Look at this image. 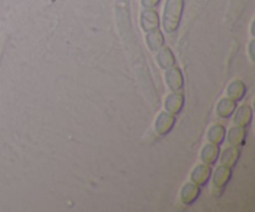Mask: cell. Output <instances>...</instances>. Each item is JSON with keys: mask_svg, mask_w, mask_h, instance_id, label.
I'll list each match as a JSON object with an SVG mask.
<instances>
[{"mask_svg": "<svg viewBox=\"0 0 255 212\" xmlns=\"http://www.w3.org/2000/svg\"><path fill=\"white\" fill-rule=\"evenodd\" d=\"M184 11V0H166L163 9L162 25L167 34H173L181 25L182 15Z\"/></svg>", "mask_w": 255, "mask_h": 212, "instance_id": "cell-1", "label": "cell"}, {"mask_svg": "<svg viewBox=\"0 0 255 212\" xmlns=\"http://www.w3.org/2000/svg\"><path fill=\"white\" fill-rule=\"evenodd\" d=\"M232 174H233L232 169L231 167L226 166V165H221V166L217 167L214 174L212 172V175H213V176H212L213 177V190L216 191V195L223 194L227 185L231 181Z\"/></svg>", "mask_w": 255, "mask_h": 212, "instance_id": "cell-2", "label": "cell"}, {"mask_svg": "<svg viewBox=\"0 0 255 212\" xmlns=\"http://www.w3.org/2000/svg\"><path fill=\"white\" fill-rule=\"evenodd\" d=\"M176 116L167 111H162L154 121V131L158 136H167L176 125Z\"/></svg>", "mask_w": 255, "mask_h": 212, "instance_id": "cell-3", "label": "cell"}, {"mask_svg": "<svg viewBox=\"0 0 255 212\" xmlns=\"http://www.w3.org/2000/svg\"><path fill=\"white\" fill-rule=\"evenodd\" d=\"M164 80L171 91H181L184 87V76L178 66H172L164 72Z\"/></svg>", "mask_w": 255, "mask_h": 212, "instance_id": "cell-4", "label": "cell"}, {"mask_svg": "<svg viewBox=\"0 0 255 212\" xmlns=\"http://www.w3.org/2000/svg\"><path fill=\"white\" fill-rule=\"evenodd\" d=\"M184 102H186V97L181 91H172V94H169L164 100V107L167 112L177 116L183 110Z\"/></svg>", "mask_w": 255, "mask_h": 212, "instance_id": "cell-5", "label": "cell"}, {"mask_svg": "<svg viewBox=\"0 0 255 212\" xmlns=\"http://www.w3.org/2000/svg\"><path fill=\"white\" fill-rule=\"evenodd\" d=\"M212 172H213V170H212L211 165H197L191 172V181L193 182V184L198 185L199 187L206 186V185L208 184L209 180H211Z\"/></svg>", "mask_w": 255, "mask_h": 212, "instance_id": "cell-6", "label": "cell"}, {"mask_svg": "<svg viewBox=\"0 0 255 212\" xmlns=\"http://www.w3.org/2000/svg\"><path fill=\"white\" fill-rule=\"evenodd\" d=\"M139 22H141V27L144 32L152 31V30L159 29V20L158 12L154 9H144L141 12V17H139Z\"/></svg>", "mask_w": 255, "mask_h": 212, "instance_id": "cell-7", "label": "cell"}, {"mask_svg": "<svg viewBox=\"0 0 255 212\" xmlns=\"http://www.w3.org/2000/svg\"><path fill=\"white\" fill-rule=\"evenodd\" d=\"M201 196V187L193 182H187L181 189V201L186 206H191Z\"/></svg>", "mask_w": 255, "mask_h": 212, "instance_id": "cell-8", "label": "cell"}, {"mask_svg": "<svg viewBox=\"0 0 255 212\" xmlns=\"http://www.w3.org/2000/svg\"><path fill=\"white\" fill-rule=\"evenodd\" d=\"M236 114L233 117V122L236 126L248 127L253 120V109L249 105H242L238 109H236Z\"/></svg>", "mask_w": 255, "mask_h": 212, "instance_id": "cell-9", "label": "cell"}, {"mask_svg": "<svg viewBox=\"0 0 255 212\" xmlns=\"http://www.w3.org/2000/svg\"><path fill=\"white\" fill-rule=\"evenodd\" d=\"M247 136H248V132H247V127L242 126H234L227 134V139L228 142L234 147H238L242 149L243 146H246L247 142Z\"/></svg>", "mask_w": 255, "mask_h": 212, "instance_id": "cell-10", "label": "cell"}, {"mask_svg": "<svg viewBox=\"0 0 255 212\" xmlns=\"http://www.w3.org/2000/svg\"><path fill=\"white\" fill-rule=\"evenodd\" d=\"M156 61L158 64V66L163 70L169 69V67L174 66L177 64V60L173 51L168 46H164V45L161 49L157 50Z\"/></svg>", "mask_w": 255, "mask_h": 212, "instance_id": "cell-11", "label": "cell"}, {"mask_svg": "<svg viewBox=\"0 0 255 212\" xmlns=\"http://www.w3.org/2000/svg\"><path fill=\"white\" fill-rule=\"evenodd\" d=\"M219 155H221V147H219V145L207 144L201 151V160L203 161V164L213 166L218 161Z\"/></svg>", "mask_w": 255, "mask_h": 212, "instance_id": "cell-12", "label": "cell"}, {"mask_svg": "<svg viewBox=\"0 0 255 212\" xmlns=\"http://www.w3.org/2000/svg\"><path fill=\"white\" fill-rule=\"evenodd\" d=\"M247 94V86L242 80H234L227 89V96L234 101H242Z\"/></svg>", "mask_w": 255, "mask_h": 212, "instance_id": "cell-13", "label": "cell"}, {"mask_svg": "<svg viewBox=\"0 0 255 212\" xmlns=\"http://www.w3.org/2000/svg\"><path fill=\"white\" fill-rule=\"evenodd\" d=\"M164 42H166V40H164V35L159 29L146 32V44L151 51L156 52L157 50H159L162 46H163Z\"/></svg>", "mask_w": 255, "mask_h": 212, "instance_id": "cell-14", "label": "cell"}, {"mask_svg": "<svg viewBox=\"0 0 255 212\" xmlns=\"http://www.w3.org/2000/svg\"><path fill=\"white\" fill-rule=\"evenodd\" d=\"M237 109V101L229 99V97H224L217 105L216 112L219 117L222 119H229L231 116H233L234 111Z\"/></svg>", "mask_w": 255, "mask_h": 212, "instance_id": "cell-15", "label": "cell"}, {"mask_svg": "<svg viewBox=\"0 0 255 212\" xmlns=\"http://www.w3.org/2000/svg\"><path fill=\"white\" fill-rule=\"evenodd\" d=\"M219 156H221L222 165H226V166L233 169V167L237 166L239 159H241V149L234 146L228 147V149L224 150L223 154L219 155Z\"/></svg>", "mask_w": 255, "mask_h": 212, "instance_id": "cell-16", "label": "cell"}, {"mask_svg": "<svg viewBox=\"0 0 255 212\" xmlns=\"http://www.w3.org/2000/svg\"><path fill=\"white\" fill-rule=\"evenodd\" d=\"M226 127L222 124L212 125V126L209 127L208 132H207V137H208V140L211 141V144L222 145L224 142V140H226Z\"/></svg>", "mask_w": 255, "mask_h": 212, "instance_id": "cell-17", "label": "cell"}, {"mask_svg": "<svg viewBox=\"0 0 255 212\" xmlns=\"http://www.w3.org/2000/svg\"><path fill=\"white\" fill-rule=\"evenodd\" d=\"M161 2V0H141V4L144 9H154Z\"/></svg>", "mask_w": 255, "mask_h": 212, "instance_id": "cell-18", "label": "cell"}, {"mask_svg": "<svg viewBox=\"0 0 255 212\" xmlns=\"http://www.w3.org/2000/svg\"><path fill=\"white\" fill-rule=\"evenodd\" d=\"M254 45H255V40H252L249 42V57H251L252 61H255V57H254Z\"/></svg>", "mask_w": 255, "mask_h": 212, "instance_id": "cell-19", "label": "cell"}]
</instances>
